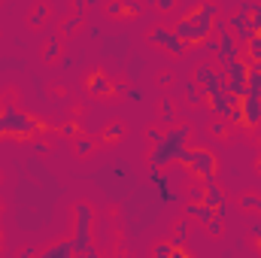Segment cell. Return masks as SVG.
Wrapping results in <instances>:
<instances>
[{"mask_svg":"<svg viewBox=\"0 0 261 258\" xmlns=\"http://www.w3.org/2000/svg\"><path fill=\"white\" fill-rule=\"evenodd\" d=\"M186 140H189V128L186 125L170 128L167 134H161V140H155V149L149 155V164L152 167H164L170 161H179L182 152H186Z\"/></svg>","mask_w":261,"mask_h":258,"instance_id":"6da1fadb","label":"cell"},{"mask_svg":"<svg viewBox=\"0 0 261 258\" xmlns=\"http://www.w3.org/2000/svg\"><path fill=\"white\" fill-rule=\"evenodd\" d=\"M0 122H3V134H9L15 140H31L34 134H46V128L37 119H31L28 113H21L15 107H3L0 110Z\"/></svg>","mask_w":261,"mask_h":258,"instance_id":"7a4b0ae2","label":"cell"},{"mask_svg":"<svg viewBox=\"0 0 261 258\" xmlns=\"http://www.w3.org/2000/svg\"><path fill=\"white\" fill-rule=\"evenodd\" d=\"M73 252L76 255L97 258V249L91 246V207L88 203H76V231H73Z\"/></svg>","mask_w":261,"mask_h":258,"instance_id":"3957f363","label":"cell"},{"mask_svg":"<svg viewBox=\"0 0 261 258\" xmlns=\"http://www.w3.org/2000/svg\"><path fill=\"white\" fill-rule=\"evenodd\" d=\"M192 173H197L203 183H213L216 179V155L210 152V149H189L186 146V152H182V158H179Z\"/></svg>","mask_w":261,"mask_h":258,"instance_id":"277c9868","label":"cell"},{"mask_svg":"<svg viewBox=\"0 0 261 258\" xmlns=\"http://www.w3.org/2000/svg\"><path fill=\"white\" fill-rule=\"evenodd\" d=\"M149 43L167 49L170 55H186V52H189V43L179 40L176 31H170V28H152V31H149Z\"/></svg>","mask_w":261,"mask_h":258,"instance_id":"5b68a950","label":"cell"},{"mask_svg":"<svg viewBox=\"0 0 261 258\" xmlns=\"http://www.w3.org/2000/svg\"><path fill=\"white\" fill-rule=\"evenodd\" d=\"M219 12H222V9H219V3H213V0L200 3V6H195V9L189 12V18L195 21V28L200 31V37H203V40L213 34V21H216V15H219Z\"/></svg>","mask_w":261,"mask_h":258,"instance_id":"8992f818","label":"cell"},{"mask_svg":"<svg viewBox=\"0 0 261 258\" xmlns=\"http://www.w3.org/2000/svg\"><path fill=\"white\" fill-rule=\"evenodd\" d=\"M195 82L203 88V94H210V91H219V88H225V73H222V70H213L210 64H197Z\"/></svg>","mask_w":261,"mask_h":258,"instance_id":"52a82bcc","label":"cell"},{"mask_svg":"<svg viewBox=\"0 0 261 258\" xmlns=\"http://www.w3.org/2000/svg\"><path fill=\"white\" fill-rule=\"evenodd\" d=\"M206 104H210V110H213L216 116H222V119H225V116H228V110L240 104V97H237V94H231L228 88H219V91H210V94H206Z\"/></svg>","mask_w":261,"mask_h":258,"instance_id":"ba28073f","label":"cell"},{"mask_svg":"<svg viewBox=\"0 0 261 258\" xmlns=\"http://www.w3.org/2000/svg\"><path fill=\"white\" fill-rule=\"evenodd\" d=\"M234 58H240V43H237V37L234 34H219V52H216V61L219 67H225L228 61H234Z\"/></svg>","mask_w":261,"mask_h":258,"instance_id":"9c48e42d","label":"cell"},{"mask_svg":"<svg viewBox=\"0 0 261 258\" xmlns=\"http://www.w3.org/2000/svg\"><path fill=\"white\" fill-rule=\"evenodd\" d=\"M228 28L234 31V37H237V43H249L252 40V24H249V12L246 9H237L231 18H228Z\"/></svg>","mask_w":261,"mask_h":258,"instance_id":"30bf717a","label":"cell"},{"mask_svg":"<svg viewBox=\"0 0 261 258\" xmlns=\"http://www.w3.org/2000/svg\"><path fill=\"white\" fill-rule=\"evenodd\" d=\"M240 110H243V122H246V128L261 125V97L243 94V97H240Z\"/></svg>","mask_w":261,"mask_h":258,"instance_id":"8fae6325","label":"cell"},{"mask_svg":"<svg viewBox=\"0 0 261 258\" xmlns=\"http://www.w3.org/2000/svg\"><path fill=\"white\" fill-rule=\"evenodd\" d=\"M173 31H176V37H179V40H186L189 46H200V40H203V37H200V31L195 28V21H192L189 15H186V18H179V24H176Z\"/></svg>","mask_w":261,"mask_h":258,"instance_id":"7c38bea8","label":"cell"},{"mask_svg":"<svg viewBox=\"0 0 261 258\" xmlns=\"http://www.w3.org/2000/svg\"><path fill=\"white\" fill-rule=\"evenodd\" d=\"M88 91H91V94H97V97H103V94H113V91H116V85H113L103 73H91V76H88Z\"/></svg>","mask_w":261,"mask_h":258,"instance_id":"4fadbf2b","label":"cell"},{"mask_svg":"<svg viewBox=\"0 0 261 258\" xmlns=\"http://www.w3.org/2000/svg\"><path fill=\"white\" fill-rule=\"evenodd\" d=\"M182 88H186V104H189V107H200V104L206 100V94H203V88L197 85L195 79H189V82H186Z\"/></svg>","mask_w":261,"mask_h":258,"instance_id":"5bb4252c","label":"cell"},{"mask_svg":"<svg viewBox=\"0 0 261 258\" xmlns=\"http://www.w3.org/2000/svg\"><path fill=\"white\" fill-rule=\"evenodd\" d=\"M40 255H43V258H70V255H76V252H73V243L67 240V243H55V246L43 249Z\"/></svg>","mask_w":261,"mask_h":258,"instance_id":"9a60e30c","label":"cell"},{"mask_svg":"<svg viewBox=\"0 0 261 258\" xmlns=\"http://www.w3.org/2000/svg\"><path fill=\"white\" fill-rule=\"evenodd\" d=\"M203 200H206L210 207H219V203L225 200V194H222V189L216 186V179H213V183H203Z\"/></svg>","mask_w":261,"mask_h":258,"instance_id":"2e32d148","label":"cell"},{"mask_svg":"<svg viewBox=\"0 0 261 258\" xmlns=\"http://www.w3.org/2000/svg\"><path fill=\"white\" fill-rule=\"evenodd\" d=\"M246 94L261 97V70H255V67H249V76H246Z\"/></svg>","mask_w":261,"mask_h":258,"instance_id":"e0dca14e","label":"cell"},{"mask_svg":"<svg viewBox=\"0 0 261 258\" xmlns=\"http://www.w3.org/2000/svg\"><path fill=\"white\" fill-rule=\"evenodd\" d=\"M122 134H125V125H122V122H110V125L103 128V137H100V140H103V143H119Z\"/></svg>","mask_w":261,"mask_h":258,"instance_id":"ac0fdd59","label":"cell"},{"mask_svg":"<svg viewBox=\"0 0 261 258\" xmlns=\"http://www.w3.org/2000/svg\"><path fill=\"white\" fill-rule=\"evenodd\" d=\"M255 58H261V31L258 34H252V40L246 43V61L252 64Z\"/></svg>","mask_w":261,"mask_h":258,"instance_id":"d6986e66","label":"cell"},{"mask_svg":"<svg viewBox=\"0 0 261 258\" xmlns=\"http://www.w3.org/2000/svg\"><path fill=\"white\" fill-rule=\"evenodd\" d=\"M186 237H189V222L182 219V222H176V228H173V237H170V243H173V246H182V243H186Z\"/></svg>","mask_w":261,"mask_h":258,"instance_id":"ffe728a7","label":"cell"},{"mask_svg":"<svg viewBox=\"0 0 261 258\" xmlns=\"http://www.w3.org/2000/svg\"><path fill=\"white\" fill-rule=\"evenodd\" d=\"M225 122H228V125H237V128H246V122H243V110H240V104L228 110V116H225Z\"/></svg>","mask_w":261,"mask_h":258,"instance_id":"44dd1931","label":"cell"},{"mask_svg":"<svg viewBox=\"0 0 261 258\" xmlns=\"http://www.w3.org/2000/svg\"><path fill=\"white\" fill-rule=\"evenodd\" d=\"M73 149H76V152H79V155H88V152H91V149H94V140H91V137H85V134H82V137H76V140H73Z\"/></svg>","mask_w":261,"mask_h":258,"instance_id":"7402d4cb","label":"cell"},{"mask_svg":"<svg viewBox=\"0 0 261 258\" xmlns=\"http://www.w3.org/2000/svg\"><path fill=\"white\" fill-rule=\"evenodd\" d=\"M46 12H49V6H46V3H37L28 21H31V24H43V21H46Z\"/></svg>","mask_w":261,"mask_h":258,"instance_id":"603a6c76","label":"cell"},{"mask_svg":"<svg viewBox=\"0 0 261 258\" xmlns=\"http://www.w3.org/2000/svg\"><path fill=\"white\" fill-rule=\"evenodd\" d=\"M58 55H61V43H58V40L52 37V40L46 43V52H43V58H46V61H55Z\"/></svg>","mask_w":261,"mask_h":258,"instance_id":"cb8c5ba5","label":"cell"},{"mask_svg":"<svg viewBox=\"0 0 261 258\" xmlns=\"http://www.w3.org/2000/svg\"><path fill=\"white\" fill-rule=\"evenodd\" d=\"M222 216H213L210 222H206V231H210V237H222Z\"/></svg>","mask_w":261,"mask_h":258,"instance_id":"d4e9b609","label":"cell"},{"mask_svg":"<svg viewBox=\"0 0 261 258\" xmlns=\"http://www.w3.org/2000/svg\"><path fill=\"white\" fill-rule=\"evenodd\" d=\"M161 122H173V100L170 97L161 100Z\"/></svg>","mask_w":261,"mask_h":258,"instance_id":"484cf974","label":"cell"},{"mask_svg":"<svg viewBox=\"0 0 261 258\" xmlns=\"http://www.w3.org/2000/svg\"><path fill=\"white\" fill-rule=\"evenodd\" d=\"M107 15H116V18H119V15H125V3L110 0V3H107Z\"/></svg>","mask_w":261,"mask_h":258,"instance_id":"4316f807","label":"cell"},{"mask_svg":"<svg viewBox=\"0 0 261 258\" xmlns=\"http://www.w3.org/2000/svg\"><path fill=\"white\" fill-rule=\"evenodd\" d=\"M210 131H213L216 137H225V134H228V125H225V119H222V116H216V122L210 125Z\"/></svg>","mask_w":261,"mask_h":258,"instance_id":"83f0119b","label":"cell"},{"mask_svg":"<svg viewBox=\"0 0 261 258\" xmlns=\"http://www.w3.org/2000/svg\"><path fill=\"white\" fill-rule=\"evenodd\" d=\"M79 24H82V15H70V18L64 21V34L70 37V34H73V31H76Z\"/></svg>","mask_w":261,"mask_h":258,"instance_id":"f1b7e54d","label":"cell"},{"mask_svg":"<svg viewBox=\"0 0 261 258\" xmlns=\"http://www.w3.org/2000/svg\"><path fill=\"white\" fill-rule=\"evenodd\" d=\"M240 207H243V210H258V197H255V194H243V197H240Z\"/></svg>","mask_w":261,"mask_h":258,"instance_id":"f546056e","label":"cell"},{"mask_svg":"<svg viewBox=\"0 0 261 258\" xmlns=\"http://www.w3.org/2000/svg\"><path fill=\"white\" fill-rule=\"evenodd\" d=\"M155 255L158 258H170L173 255V243H158V246H155Z\"/></svg>","mask_w":261,"mask_h":258,"instance_id":"4dcf8cb0","label":"cell"},{"mask_svg":"<svg viewBox=\"0 0 261 258\" xmlns=\"http://www.w3.org/2000/svg\"><path fill=\"white\" fill-rule=\"evenodd\" d=\"M125 97H128V100H134V104H140V100H143V88H137V85H128Z\"/></svg>","mask_w":261,"mask_h":258,"instance_id":"1f68e13d","label":"cell"},{"mask_svg":"<svg viewBox=\"0 0 261 258\" xmlns=\"http://www.w3.org/2000/svg\"><path fill=\"white\" fill-rule=\"evenodd\" d=\"M155 9H161V12H170L173 6H176V0H149Z\"/></svg>","mask_w":261,"mask_h":258,"instance_id":"d6a6232c","label":"cell"},{"mask_svg":"<svg viewBox=\"0 0 261 258\" xmlns=\"http://www.w3.org/2000/svg\"><path fill=\"white\" fill-rule=\"evenodd\" d=\"M225 31H228V21H225L222 15H216V21H213V34L219 37V34H225Z\"/></svg>","mask_w":261,"mask_h":258,"instance_id":"836d02e7","label":"cell"},{"mask_svg":"<svg viewBox=\"0 0 261 258\" xmlns=\"http://www.w3.org/2000/svg\"><path fill=\"white\" fill-rule=\"evenodd\" d=\"M140 12H143V6H140V3H134V0L125 3V15H140Z\"/></svg>","mask_w":261,"mask_h":258,"instance_id":"e575fe53","label":"cell"},{"mask_svg":"<svg viewBox=\"0 0 261 258\" xmlns=\"http://www.w3.org/2000/svg\"><path fill=\"white\" fill-rule=\"evenodd\" d=\"M61 134H64V137H76V134H79V128H76L73 122H67L64 128H61Z\"/></svg>","mask_w":261,"mask_h":258,"instance_id":"d590c367","label":"cell"},{"mask_svg":"<svg viewBox=\"0 0 261 258\" xmlns=\"http://www.w3.org/2000/svg\"><path fill=\"white\" fill-rule=\"evenodd\" d=\"M170 82H173V73H170V70H164V73L158 76V85H170Z\"/></svg>","mask_w":261,"mask_h":258,"instance_id":"8d00e7d4","label":"cell"},{"mask_svg":"<svg viewBox=\"0 0 261 258\" xmlns=\"http://www.w3.org/2000/svg\"><path fill=\"white\" fill-rule=\"evenodd\" d=\"M73 12L82 15V12H85V0H73Z\"/></svg>","mask_w":261,"mask_h":258,"instance_id":"74e56055","label":"cell"},{"mask_svg":"<svg viewBox=\"0 0 261 258\" xmlns=\"http://www.w3.org/2000/svg\"><path fill=\"white\" fill-rule=\"evenodd\" d=\"M146 137H149L152 143H155V140H161V134H158V128H149V131H146Z\"/></svg>","mask_w":261,"mask_h":258,"instance_id":"f35d334b","label":"cell"},{"mask_svg":"<svg viewBox=\"0 0 261 258\" xmlns=\"http://www.w3.org/2000/svg\"><path fill=\"white\" fill-rule=\"evenodd\" d=\"M186 255H189V252H186L182 246H173V255H170V258H186Z\"/></svg>","mask_w":261,"mask_h":258,"instance_id":"ab89813d","label":"cell"},{"mask_svg":"<svg viewBox=\"0 0 261 258\" xmlns=\"http://www.w3.org/2000/svg\"><path fill=\"white\" fill-rule=\"evenodd\" d=\"M249 231H252L255 237H261V222H249Z\"/></svg>","mask_w":261,"mask_h":258,"instance_id":"60d3db41","label":"cell"},{"mask_svg":"<svg viewBox=\"0 0 261 258\" xmlns=\"http://www.w3.org/2000/svg\"><path fill=\"white\" fill-rule=\"evenodd\" d=\"M46 149H49V146H46V143H43V140H37V143H34V152H40V155H43V152H46Z\"/></svg>","mask_w":261,"mask_h":258,"instance_id":"b9f144b4","label":"cell"},{"mask_svg":"<svg viewBox=\"0 0 261 258\" xmlns=\"http://www.w3.org/2000/svg\"><path fill=\"white\" fill-rule=\"evenodd\" d=\"M255 173H258V176H261V158H258V164H255Z\"/></svg>","mask_w":261,"mask_h":258,"instance_id":"7bdbcfd3","label":"cell"},{"mask_svg":"<svg viewBox=\"0 0 261 258\" xmlns=\"http://www.w3.org/2000/svg\"><path fill=\"white\" fill-rule=\"evenodd\" d=\"M0 134H3V122H0Z\"/></svg>","mask_w":261,"mask_h":258,"instance_id":"ee69618b","label":"cell"},{"mask_svg":"<svg viewBox=\"0 0 261 258\" xmlns=\"http://www.w3.org/2000/svg\"><path fill=\"white\" fill-rule=\"evenodd\" d=\"M258 210H261V197H258Z\"/></svg>","mask_w":261,"mask_h":258,"instance_id":"f6af8a7d","label":"cell"},{"mask_svg":"<svg viewBox=\"0 0 261 258\" xmlns=\"http://www.w3.org/2000/svg\"><path fill=\"white\" fill-rule=\"evenodd\" d=\"M258 249H261V237H258Z\"/></svg>","mask_w":261,"mask_h":258,"instance_id":"bcb514c9","label":"cell"},{"mask_svg":"<svg viewBox=\"0 0 261 258\" xmlns=\"http://www.w3.org/2000/svg\"><path fill=\"white\" fill-rule=\"evenodd\" d=\"M258 152H261V143H258Z\"/></svg>","mask_w":261,"mask_h":258,"instance_id":"7dc6e473","label":"cell"}]
</instances>
